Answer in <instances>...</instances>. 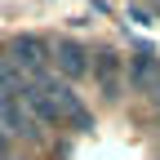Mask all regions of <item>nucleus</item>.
Returning <instances> with one entry per match:
<instances>
[{"label": "nucleus", "instance_id": "f257e3e1", "mask_svg": "<svg viewBox=\"0 0 160 160\" xmlns=\"http://www.w3.org/2000/svg\"><path fill=\"white\" fill-rule=\"evenodd\" d=\"M45 85H49V93H53V102H58V116H62V125H71V129H93V116H89V107L80 102V93L67 85V80H53V76H45Z\"/></svg>", "mask_w": 160, "mask_h": 160}, {"label": "nucleus", "instance_id": "f03ea898", "mask_svg": "<svg viewBox=\"0 0 160 160\" xmlns=\"http://www.w3.org/2000/svg\"><path fill=\"white\" fill-rule=\"evenodd\" d=\"M49 53H53V49H49L40 36H13V40H9V62H13L18 71H31L36 80L45 76V58H49Z\"/></svg>", "mask_w": 160, "mask_h": 160}, {"label": "nucleus", "instance_id": "7ed1b4c3", "mask_svg": "<svg viewBox=\"0 0 160 160\" xmlns=\"http://www.w3.org/2000/svg\"><path fill=\"white\" fill-rule=\"evenodd\" d=\"M0 133H13V138H36V120L27 111V102L18 93H5L0 89Z\"/></svg>", "mask_w": 160, "mask_h": 160}, {"label": "nucleus", "instance_id": "20e7f679", "mask_svg": "<svg viewBox=\"0 0 160 160\" xmlns=\"http://www.w3.org/2000/svg\"><path fill=\"white\" fill-rule=\"evenodd\" d=\"M53 62H58V71H62L67 80H80V76H89V49L80 45V40H58L53 45Z\"/></svg>", "mask_w": 160, "mask_h": 160}, {"label": "nucleus", "instance_id": "39448f33", "mask_svg": "<svg viewBox=\"0 0 160 160\" xmlns=\"http://www.w3.org/2000/svg\"><path fill=\"white\" fill-rule=\"evenodd\" d=\"M129 89H138V93H151L156 89V80H160V58L151 53V49H142V53H133L129 58Z\"/></svg>", "mask_w": 160, "mask_h": 160}, {"label": "nucleus", "instance_id": "423d86ee", "mask_svg": "<svg viewBox=\"0 0 160 160\" xmlns=\"http://www.w3.org/2000/svg\"><path fill=\"white\" fill-rule=\"evenodd\" d=\"M89 71L98 76V89H102V98H120V80H125V71H120V58H116V53H98Z\"/></svg>", "mask_w": 160, "mask_h": 160}, {"label": "nucleus", "instance_id": "0eeeda50", "mask_svg": "<svg viewBox=\"0 0 160 160\" xmlns=\"http://www.w3.org/2000/svg\"><path fill=\"white\" fill-rule=\"evenodd\" d=\"M0 160H9V138L0 133Z\"/></svg>", "mask_w": 160, "mask_h": 160}, {"label": "nucleus", "instance_id": "6e6552de", "mask_svg": "<svg viewBox=\"0 0 160 160\" xmlns=\"http://www.w3.org/2000/svg\"><path fill=\"white\" fill-rule=\"evenodd\" d=\"M151 107L160 111V80H156V89H151Z\"/></svg>", "mask_w": 160, "mask_h": 160}, {"label": "nucleus", "instance_id": "1a4fd4ad", "mask_svg": "<svg viewBox=\"0 0 160 160\" xmlns=\"http://www.w3.org/2000/svg\"><path fill=\"white\" fill-rule=\"evenodd\" d=\"M147 5H156V9H160V0H147Z\"/></svg>", "mask_w": 160, "mask_h": 160}]
</instances>
